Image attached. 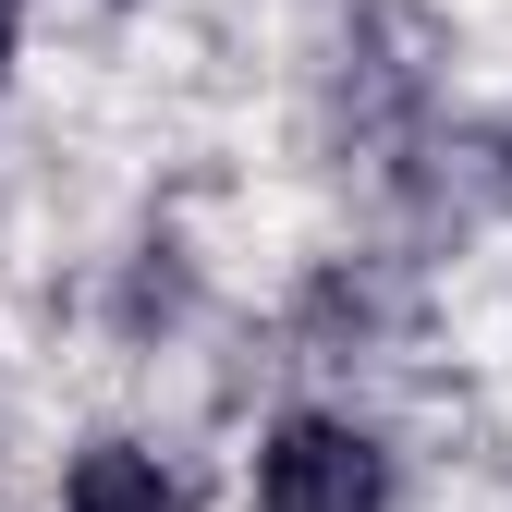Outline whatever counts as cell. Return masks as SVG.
<instances>
[{"label":"cell","mask_w":512,"mask_h":512,"mask_svg":"<svg viewBox=\"0 0 512 512\" xmlns=\"http://www.w3.org/2000/svg\"><path fill=\"white\" fill-rule=\"evenodd\" d=\"M256 512H391V452L354 415H281L256 452Z\"/></svg>","instance_id":"6da1fadb"},{"label":"cell","mask_w":512,"mask_h":512,"mask_svg":"<svg viewBox=\"0 0 512 512\" xmlns=\"http://www.w3.org/2000/svg\"><path fill=\"white\" fill-rule=\"evenodd\" d=\"M61 512H196L183 500V476L159 452H135V439H98V452L61 476Z\"/></svg>","instance_id":"7a4b0ae2"},{"label":"cell","mask_w":512,"mask_h":512,"mask_svg":"<svg viewBox=\"0 0 512 512\" xmlns=\"http://www.w3.org/2000/svg\"><path fill=\"white\" fill-rule=\"evenodd\" d=\"M13 37H25V0H0V74H13Z\"/></svg>","instance_id":"3957f363"}]
</instances>
